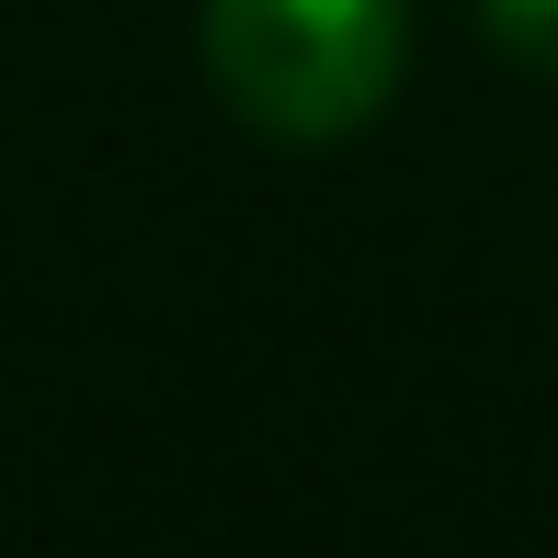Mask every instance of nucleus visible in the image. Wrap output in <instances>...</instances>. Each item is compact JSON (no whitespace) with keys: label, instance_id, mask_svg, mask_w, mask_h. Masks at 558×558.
<instances>
[{"label":"nucleus","instance_id":"1","mask_svg":"<svg viewBox=\"0 0 558 558\" xmlns=\"http://www.w3.org/2000/svg\"><path fill=\"white\" fill-rule=\"evenodd\" d=\"M399 58H411L399 0H206V69L228 114L286 148L376 125L399 92Z\"/></svg>","mask_w":558,"mask_h":558},{"label":"nucleus","instance_id":"2","mask_svg":"<svg viewBox=\"0 0 558 558\" xmlns=\"http://www.w3.org/2000/svg\"><path fill=\"white\" fill-rule=\"evenodd\" d=\"M478 23H490V46H501V58L558 69V0H478Z\"/></svg>","mask_w":558,"mask_h":558}]
</instances>
